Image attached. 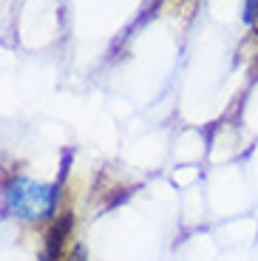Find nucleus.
I'll return each instance as SVG.
<instances>
[{"instance_id":"1","label":"nucleus","mask_w":258,"mask_h":261,"mask_svg":"<svg viewBox=\"0 0 258 261\" xmlns=\"http://www.w3.org/2000/svg\"><path fill=\"white\" fill-rule=\"evenodd\" d=\"M57 204V185H37L32 179H14L6 188V213L26 219V222H40L54 213Z\"/></svg>"},{"instance_id":"2","label":"nucleus","mask_w":258,"mask_h":261,"mask_svg":"<svg viewBox=\"0 0 258 261\" xmlns=\"http://www.w3.org/2000/svg\"><path fill=\"white\" fill-rule=\"evenodd\" d=\"M71 233V213H60V219L48 227L45 236V253L43 261H63L65 258V239Z\"/></svg>"},{"instance_id":"3","label":"nucleus","mask_w":258,"mask_h":261,"mask_svg":"<svg viewBox=\"0 0 258 261\" xmlns=\"http://www.w3.org/2000/svg\"><path fill=\"white\" fill-rule=\"evenodd\" d=\"M255 17H258V0H244V20L252 26Z\"/></svg>"},{"instance_id":"4","label":"nucleus","mask_w":258,"mask_h":261,"mask_svg":"<svg viewBox=\"0 0 258 261\" xmlns=\"http://www.w3.org/2000/svg\"><path fill=\"white\" fill-rule=\"evenodd\" d=\"M63 261H85V258H83V247H74V253H71V255H65Z\"/></svg>"}]
</instances>
